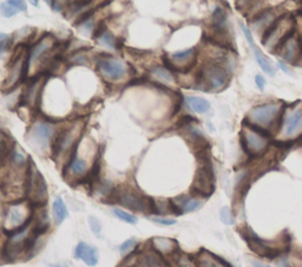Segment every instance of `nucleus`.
<instances>
[{
  "instance_id": "37",
  "label": "nucleus",
  "mask_w": 302,
  "mask_h": 267,
  "mask_svg": "<svg viewBox=\"0 0 302 267\" xmlns=\"http://www.w3.org/2000/svg\"><path fill=\"white\" fill-rule=\"evenodd\" d=\"M255 83H256L257 87H259L260 91L264 90V86H266V80H264V78L262 77V75L257 74L256 77H255Z\"/></svg>"
},
{
  "instance_id": "4",
  "label": "nucleus",
  "mask_w": 302,
  "mask_h": 267,
  "mask_svg": "<svg viewBox=\"0 0 302 267\" xmlns=\"http://www.w3.org/2000/svg\"><path fill=\"white\" fill-rule=\"evenodd\" d=\"M25 199L33 207L46 206L49 202V188L46 180L31 158L27 160L25 177Z\"/></svg>"
},
{
  "instance_id": "42",
  "label": "nucleus",
  "mask_w": 302,
  "mask_h": 267,
  "mask_svg": "<svg viewBox=\"0 0 302 267\" xmlns=\"http://www.w3.org/2000/svg\"><path fill=\"white\" fill-rule=\"evenodd\" d=\"M123 267H138L137 265H127V266H123Z\"/></svg>"
},
{
  "instance_id": "34",
  "label": "nucleus",
  "mask_w": 302,
  "mask_h": 267,
  "mask_svg": "<svg viewBox=\"0 0 302 267\" xmlns=\"http://www.w3.org/2000/svg\"><path fill=\"white\" fill-rule=\"evenodd\" d=\"M151 220H152L153 222H157V224L164 225V226H171V225H175L176 222H177L175 219L159 218V216H153V218H151Z\"/></svg>"
},
{
  "instance_id": "26",
  "label": "nucleus",
  "mask_w": 302,
  "mask_h": 267,
  "mask_svg": "<svg viewBox=\"0 0 302 267\" xmlns=\"http://www.w3.org/2000/svg\"><path fill=\"white\" fill-rule=\"evenodd\" d=\"M151 73L165 81H172L175 79V75L171 72H169L165 67H160V66H155V67L151 68Z\"/></svg>"
},
{
  "instance_id": "33",
  "label": "nucleus",
  "mask_w": 302,
  "mask_h": 267,
  "mask_svg": "<svg viewBox=\"0 0 302 267\" xmlns=\"http://www.w3.org/2000/svg\"><path fill=\"white\" fill-rule=\"evenodd\" d=\"M99 40L103 44H105L106 46L112 47V49H116V42H117V38L113 36V34L110 33L109 31H108V32L104 33L103 36L99 38Z\"/></svg>"
},
{
  "instance_id": "38",
  "label": "nucleus",
  "mask_w": 302,
  "mask_h": 267,
  "mask_svg": "<svg viewBox=\"0 0 302 267\" xmlns=\"http://www.w3.org/2000/svg\"><path fill=\"white\" fill-rule=\"evenodd\" d=\"M279 66L282 68L283 71H285V73H291V71H289V68H288L287 66H286L285 64H283L282 61H279Z\"/></svg>"
},
{
  "instance_id": "36",
  "label": "nucleus",
  "mask_w": 302,
  "mask_h": 267,
  "mask_svg": "<svg viewBox=\"0 0 302 267\" xmlns=\"http://www.w3.org/2000/svg\"><path fill=\"white\" fill-rule=\"evenodd\" d=\"M47 4L51 5V8L53 11L57 12H63L66 6V2H62V1H47Z\"/></svg>"
},
{
  "instance_id": "24",
  "label": "nucleus",
  "mask_w": 302,
  "mask_h": 267,
  "mask_svg": "<svg viewBox=\"0 0 302 267\" xmlns=\"http://www.w3.org/2000/svg\"><path fill=\"white\" fill-rule=\"evenodd\" d=\"M213 27L226 26V15L221 7H216L213 13Z\"/></svg>"
},
{
  "instance_id": "9",
  "label": "nucleus",
  "mask_w": 302,
  "mask_h": 267,
  "mask_svg": "<svg viewBox=\"0 0 302 267\" xmlns=\"http://www.w3.org/2000/svg\"><path fill=\"white\" fill-rule=\"evenodd\" d=\"M215 173L212 164L198 166L190 191L200 197H210L215 191Z\"/></svg>"
},
{
  "instance_id": "17",
  "label": "nucleus",
  "mask_w": 302,
  "mask_h": 267,
  "mask_svg": "<svg viewBox=\"0 0 302 267\" xmlns=\"http://www.w3.org/2000/svg\"><path fill=\"white\" fill-rule=\"evenodd\" d=\"M197 267H232L221 257L207 250H201L194 258Z\"/></svg>"
},
{
  "instance_id": "2",
  "label": "nucleus",
  "mask_w": 302,
  "mask_h": 267,
  "mask_svg": "<svg viewBox=\"0 0 302 267\" xmlns=\"http://www.w3.org/2000/svg\"><path fill=\"white\" fill-rule=\"evenodd\" d=\"M33 206L26 199L7 202L2 209L1 231L4 234L13 233L31 224Z\"/></svg>"
},
{
  "instance_id": "12",
  "label": "nucleus",
  "mask_w": 302,
  "mask_h": 267,
  "mask_svg": "<svg viewBox=\"0 0 302 267\" xmlns=\"http://www.w3.org/2000/svg\"><path fill=\"white\" fill-rule=\"evenodd\" d=\"M275 55H280L286 61L292 65H297L302 58V36L298 31L293 36L286 40L282 46H280L275 52Z\"/></svg>"
},
{
  "instance_id": "1",
  "label": "nucleus",
  "mask_w": 302,
  "mask_h": 267,
  "mask_svg": "<svg viewBox=\"0 0 302 267\" xmlns=\"http://www.w3.org/2000/svg\"><path fill=\"white\" fill-rule=\"evenodd\" d=\"M6 67H7V77L5 78L0 90L4 93H9L27 80L28 71H30L28 46L25 44H18L13 53L9 56Z\"/></svg>"
},
{
  "instance_id": "32",
  "label": "nucleus",
  "mask_w": 302,
  "mask_h": 267,
  "mask_svg": "<svg viewBox=\"0 0 302 267\" xmlns=\"http://www.w3.org/2000/svg\"><path fill=\"white\" fill-rule=\"evenodd\" d=\"M177 265L178 267H197L194 258L189 256H178L177 257Z\"/></svg>"
},
{
  "instance_id": "40",
  "label": "nucleus",
  "mask_w": 302,
  "mask_h": 267,
  "mask_svg": "<svg viewBox=\"0 0 302 267\" xmlns=\"http://www.w3.org/2000/svg\"><path fill=\"white\" fill-rule=\"evenodd\" d=\"M254 267H269V266L264 265V264H261V263H255Z\"/></svg>"
},
{
  "instance_id": "20",
  "label": "nucleus",
  "mask_w": 302,
  "mask_h": 267,
  "mask_svg": "<svg viewBox=\"0 0 302 267\" xmlns=\"http://www.w3.org/2000/svg\"><path fill=\"white\" fill-rule=\"evenodd\" d=\"M302 128V109H295L288 118L286 119L285 122V133L287 137L294 136L297 132Z\"/></svg>"
},
{
  "instance_id": "31",
  "label": "nucleus",
  "mask_w": 302,
  "mask_h": 267,
  "mask_svg": "<svg viewBox=\"0 0 302 267\" xmlns=\"http://www.w3.org/2000/svg\"><path fill=\"white\" fill-rule=\"evenodd\" d=\"M12 37L6 33H0V56L11 47Z\"/></svg>"
},
{
  "instance_id": "3",
  "label": "nucleus",
  "mask_w": 302,
  "mask_h": 267,
  "mask_svg": "<svg viewBox=\"0 0 302 267\" xmlns=\"http://www.w3.org/2000/svg\"><path fill=\"white\" fill-rule=\"evenodd\" d=\"M286 108L281 107L280 104H263L254 107L248 114L247 119L251 124L268 130L270 133H278L285 122Z\"/></svg>"
},
{
  "instance_id": "41",
  "label": "nucleus",
  "mask_w": 302,
  "mask_h": 267,
  "mask_svg": "<svg viewBox=\"0 0 302 267\" xmlns=\"http://www.w3.org/2000/svg\"><path fill=\"white\" fill-rule=\"evenodd\" d=\"M0 259L4 260V256H2V247H0Z\"/></svg>"
},
{
  "instance_id": "23",
  "label": "nucleus",
  "mask_w": 302,
  "mask_h": 267,
  "mask_svg": "<svg viewBox=\"0 0 302 267\" xmlns=\"http://www.w3.org/2000/svg\"><path fill=\"white\" fill-rule=\"evenodd\" d=\"M188 107L196 113H206L210 109V104L208 100L200 97H187L185 98Z\"/></svg>"
},
{
  "instance_id": "15",
  "label": "nucleus",
  "mask_w": 302,
  "mask_h": 267,
  "mask_svg": "<svg viewBox=\"0 0 302 267\" xmlns=\"http://www.w3.org/2000/svg\"><path fill=\"white\" fill-rule=\"evenodd\" d=\"M241 28H242V30H243L245 39H247L248 44H249V46L251 47V50H253L254 55H255V58H256L257 64L260 65V67L262 68V70L264 72H266L267 74H269V75L275 74V73H274V68H273L272 62H270L269 59L263 54L262 51H261L259 47L256 46V44H255V42H254V38H253V36H251L249 28L245 27L244 25H241Z\"/></svg>"
},
{
  "instance_id": "13",
  "label": "nucleus",
  "mask_w": 302,
  "mask_h": 267,
  "mask_svg": "<svg viewBox=\"0 0 302 267\" xmlns=\"http://www.w3.org/2000/svg\"><path fill=\"white\" fill-rule=\"evenodd\" d=\"M242 235H243L245 241H247L249 249L253 251L254 253H256L257 256L263 257V258L274 259L282 253L281 249H276V247L269 246L266 241L257 237L250 228H248V230L245 231V233L242 232Z\"/></svg>"
},
{
  "instance_id": "30",
  "label": "nucleus",
  "mask_w": 302,
  "mask_h": 267,
  "mask_svg": "<svg viewBox=\"0 0 302 267\" xmlns=\"http://www.w3.org/2000/svg\"><path fill=\"white\" fill-rule=\"evenodd\" d=\"M220 218H221L223 224H226V225H232L235 222L234 215H232L230 209L226 206L223 207V209L221 210V212H220Z\"/></svg>"
},
{
  "instance_id": "5",
  "label": "nucleus",
  "mask_w": 302,
  "mask_h": 267,
  "mask_svg": "<svg viewBox=\"0 0 302 267\" xmlns=\"http://www.w3.org/2000/svg\"><path fill=\"white\" fill-rule=\"evenodd\" d=\"M108 199L132 211L155 214V200L131 188H113Z\"/></svg>"
},
{
  "instance_id": "11",
  "label": "nucleus",
  "mask_w": 302,
  "mask_h": 267,
  "mask_svg": "<svg viewBox=\"0 0 302 267\" xmlns=\"http://www.w3.org/2000/svg\"><path fill=\"white\" fill-rule=\"evenodd\" d=\"M96 66L100 75L108 80H121L127 74V66L124 62L106 53H100L97 55Z\"/></svg>"
},
{
  "instance_id": "43",
  "label": "nucleus",
  "mask_w": 302,
  "mask_h": 267,
  "mask_svg": "<svg viewBox=\"0 0 302 267\" xmlns=\"http://www.w3.org/2000/svg\"><path fill=\"white\" fill-rule=\"evenodd\" d=\"M32 4H33V5H36V6H37V5H38V4H39V2H38V1H32Z\"/></svg>"
},
{
  "instance_id": "39",
  "label": "nucleus",
  "mask_w": 302,
  "mask_h": 267,
  "mask_svg": "<svg viewBox=\"0 0 302 267\" xmlns=\"http://www.w3.org/2000/svg\"><path fill=\"white\" fill-rule=\"evenodd\" d=\"M47 267H70V266H68L66 264H51V265H49Z\"/></svg>"
},
{
  "instance_id": "14",
  "label": "nucleus",
  "mask_w": 302,
  "mask_h": 267,
  "mask_svg": "<svg viewBox=\"0 0 302 267\" xmlns=\"http://www.w3.org/2000/svg\"><path fill=\"white\" fill-rule=\"evenodd\" d=\"M74 257L75 259L81 260L85 265L90 267H94L99 262V252L97 250V247L87 243H84V241H80L76 246Z\"/></svg>"
},
{
  "instance_id": "7",
  "label": "nucleus",
  "mask_w": 302,
  "mask_h": 267,
  "mask_svg": "<svg viewBox=\"0 0 302 267\" xmlns=\"http://www.w3.org/2000/svg\"><path fill=\"white\" fill-rule=\"evenodd\" d=\"M47 79L49 75L46 73H36L31 78H27L18 103L19 107L26 106L31 111H39L40 98Z\"/></svg>"
},
{
  "instance_id": "27",
  "label": "nucleus",
  "mask_w": 302,
  "mask_h": 267,
  "mask_svg": "<svg viewBox=\"0 0 302 267\" xmlns=\"http://www.w3.org/2000/svg\"><path fill=\"white\" fill-rule=\"evenodd\" d=\"M136 245H137L136 239H134V238L128 239L119 246V253H121L122 256H129V254H131L132 251L135 250Z\"/></svg>"
},
{
  "instance_id": "25",
  "label": "nucleus",
  "mask_w": 302,
  "mask_h": 267,
  "mask_svg": "<svg viewBox=\"0 0 302 267\" xmlns=\"http://www.w3.org/2000/svg\"><path fill=\"white\" fill-rule=\"evenodd\" d=\"M112 212H113V214L117 216L119 220L128 222V224H131V225H135L137 222V216L131 214V213H129L127 211H124V210L113 209Z\"/></svg>"
},
{
  "instance_id": "10",
  "label": "nucleus",
  "mask_w": 302,
  "mask_h": 267,
  "mask_svg": "<svg viewBox=\"0 0 302 267\" xmlns=\"http://www.w3.org/2000/svg\"><path fill=\"white\" fill-rule=\"evenodd\" d=\"M240 144L245 155L255 159L262 157L267 152L270 141L249 128H245L240 133Z\"/></svg>"
},
{
  "instance_id": "8",
  "label": "nucleus",
  "mask_w": 302,
  "mask_h": 267,
  "mask_svg": "<svg viewBox=\"0 0 302 267\" xmlns=\"http://www.w3.org/2000/svg\"><path fill=\"white\" fill-rule=\"evenodd\" d=\"M57 128L58 127L55 126V121L38 118V120L33 122L28 131L27 141L32 144L34 149L36 147H40V149L50 147L51 149V143Z\"/></svg>"
},
{
  "instance_id": "19",
  "label": "nucleus",
  "mask_w": 302,
  "mask_h": 267,
  "mask_svg": "<svg viewBox=\"0 0 302 267\" xmlns=\"http://www.w3.org/2000/svg\"><path fill=\"white\" fill-rule=\"evenodd\" d=\"M14 150V141L0 130V168L8 164L9 157Z\"/></svg>"
},
{
  "instance_id": "28",
  "label": "nucleus",
  "mask_w": 302,
  "mask_h": 267,
  "mask_svg": "<svg viewBox=\"0 0 302 267\" xmlns=\"http://www.w3.org/2000/svg\"><path fill=\"white\" fill-rule=\"evenodd\" d=\"M89 226H90V230L92 233L96 235V237H100V234H102V224H100L99 219L96 218V216L90 215L89 216Z\"/></svg>"
},
{
  "instance_id": "21",
  "label": "nucleus",
  "mask_w": 302,
  "mask_h": 267,
  "mask_svg": "<svg viewBox=\"0 0 302 267\" xmlns=\"http://www.w3.org/2000/svg\"><path fill=\"white\" fill-rule=\"evenodd\" d=\"M0 11L5 18H11L19 12H26L27 6L26 2L21 0H8V1H2L0 4Z\"/></svg>"
},
{
  "instance_id": "35",
  "label": "nucleus",
  "mask_w": 302,
  "mask_h": 267,
  "mask_svg": "<svg viewBox=\"0 0 302 267\" xmlns=\"http://www.w3.org/2000/svg\"><path fill=\"white\" fill-rule=\"evenodd\" d=\"M194 121H197L196 118L191 117V115H184V117H182L181 119H179L176 125H177V127H185Z\"/></svg>"
},
{
  "instance_id": "18",
  "label": "nucleus",
  "mask_w": 302,
  "mask_h": 267,
  "mask_svg": "<svg viewBox=\"0 0 302 267\" xmlns=\"http://www.w3.org/2000/svg\"><path fill=\"white\" fill-rule=\"evenodd\" d=\"M136 265L138 267H165L166 262L164 257L157 253L155 250L150 249L140 254Z\"/></svg>"
},
{
  "instance_id": "22",
  "label": "nucleus",
  "mask_w": 302,
  "mask_h": 267,
  "mask_svg": "<svg viewBox=\"0 0 302 267\" xmlns=\"http://www.w3.org/2000/svg\"><path fill=\"white\" fill-rule=\"evenodd\" d=\"M52 214L55 219L56 225H61L69 216L68 207H66L64 200L62 197H57L52 204Z\"/></svg>"
},
{
  "instance_id": "16",
  "label": "nucleus",
  "mask_w": 302,
  "mask_h": 267,
  "mask_svg": "<svg viewBox=\"0 0 302 267\" xmlns=\"http://www.w3.org/2000/svg\"><path fill=\"white\" fill-rule=\"evenodd\" d=\"M151 249L155 250L157 253H159L162 257L175 256L178 252V244L177 241L170 238L156 237L150 240Z\"/></svg>"
},
{
  "instance_id": "29",
  "label": "nucleus",
  "mask_w": 302,
  "mask_h": 267,
  "mask_svg": "<svg viewBox=\"0 0 302 267\" xmlns=\"http://www.w3.org/2000/svg\"><path fill=\"white\" fill-rule=\"evenodd\" d=\"M105 32H108V27H106V23L104 20H99L96 25H93L92 38L94 40L99 39Z\"/></svg>"
},
{
  "instance_id": "6",
  "label": "nucleus",
  "mask_w": 302,
  "mask_h": 267,
  "mask_svg": "<svg viewBox=\"0 0 302 267\" xmlns=\"http://www.w3.org/2000/svg\"><path fill=\"white\" fill-rule=\"evenodd\" d=\"M197 87L202 89L204 92L210 90H223L228 85L229 74L225 67L216 62H209L198 71L195 77Z\"/></svg>"
}]
</instances>
